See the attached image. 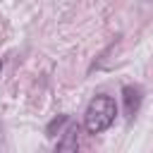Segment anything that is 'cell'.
Listing matches in <instances>:
<instances>
[{
	"label": "cell",
	"mask_w": 153,
	"mask_h": 153,
	"mask_svg": "<svg viewBox=\"0 0 153 153\" xmlns=\"http://www.w3.org/2000/svg\"><path fill=\"white\" fill-rule=\"evenodd\" d=\"M117 117V103L112 96H96L84 112V127L88 134H100L110 129V124Z\"/></svg>",
	"instance_id": "cell-1"
},
{
	"label": "cell",
	"mask_w": 153,
	"mask_h": 153,
	"mask_svg": "<svg viewBox=\"0 0 153 153\" xmlns=\"http://www.w3.org/2000/svg\"><path fill=\"white\" fill-rule=\"evenodd\" d=\"M122 98H124L127 115H136L139 112V105H141V88L139 86H124L122 88Z\"/></svg>",
	"instance_id": "cell-2"
},
{
	"label": "cell",
	"mask_w": 153,
	"mask_h": 153,
	"mask_svg": "<svg viewBox=\"0 0 153 153\" xmlns=\"http://www.w3.org/2000/svg\"><path fill=\"white\" fill-rule=\"evenodd\" d=\"M76 146H79V124L67 122L65 139L57 141V151H76Z\"/></svg>",
	"instance_id": "cell-3"
},
{
	"label": "cell",
	"mask_w": 153,
	"mask_h": 153,
	"mask_svg": "<svg viewBox=\"0 0 153 153\" xmlns=\"http://www.w3.org/2000/svg\"><path fill=\"white\" fill-rule=\"evenodd\" d=\"M0 72H2V60H0Z\"/></svg>",
	"instance_id": "cell-4"
}]
</instances>
